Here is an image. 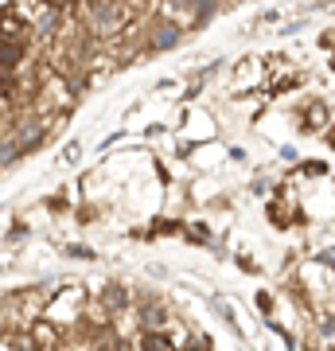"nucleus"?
Masks as SVG:
<instances>
[{
    "label": "nucleus",
    "instance_id": "nucleus-1",
    "mask_svg": "<svg viewBox=\"0 0 335 351\" xmlns=\"http://www.w3.org/2000/svg\"><path fill=\"white\" fill-rule=\"evenodd\" d=\"M94 16H98V27H113V24H117V16H121V12H117L113 4H110V8L101 4V8H98V12H94Z\"/></svg>",
    "mask_w": 335,
    "mask_h": 351
},
{
    "label": "nucleus",
    "instance_id": "nucleus-2",
    "mask_svg": "<svg viewBox=\"0 0 335 351\" xmlns=\"http://www.w3.org/2000/svg\"><path fill=\"white\" fill-rule=\"evenodd\" d=\"M145 351H172V339H164V336H145Z\"/></svg>",
    "mask_w": 335,
    "mask_h": 351
},
{
    "label": "nucleus",
    "instance_id": "nucleus-3",
    "mask_svg": "<svg viewBox=\"0 0 335 351\" xmlns=\"http://www.w3.org/2000/svg\"><path fill=\"white\" fill-rule=\"evenodd\" d=\"M175 43V27H160V36H156V47H168Z\"/></svg>",
    "mask_w": 335,
    "mask_h": 351
}]
</instances>
